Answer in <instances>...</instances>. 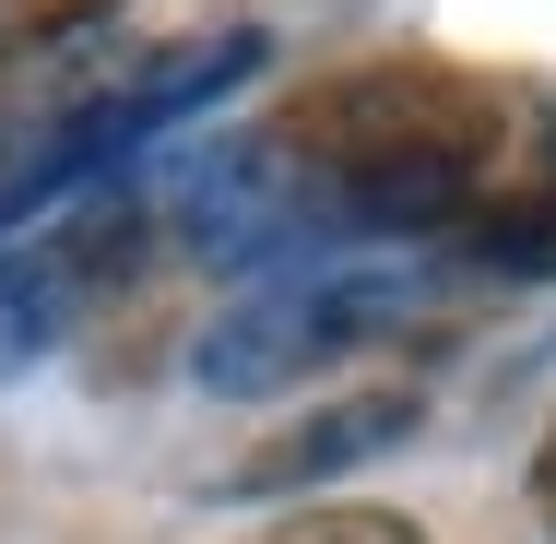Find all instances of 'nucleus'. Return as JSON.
Masks as SVG:
<instances>
[{
	"mask_svg": "<svg viewBox=\"0 0 556 544\" xmlns=\"http://www.w3.org/2000/svg\"><path fill=\"white\" fill-rule=\"evenodd\" d=\"M509 178V96L450 60H343L308 72L273 118L190 166L178 214L237 273L332 261V249H439Z\"/></svg>",
	"mask_w": 556,
	"mask_h": 544,
	"instance_id": "nucleus-1",
	"label": "nucleus"
},
{
	"mask_svg": "<svg viewBox=\"0 0 556 544\" xmlns=\"http://www.w3.org/2000/svg\"><path fill=\"white\" fill-rule=\"evenodd\" d=\"M261 60L273 48L249 24H225V36H190V48H166V60H142V72H118V84H96V96H72V107H48V118H12L0 130V237H24L36 214L84 202V190L142 178V154L178 118H202L225 84H249Z\"/></svg>",
	"mask_w": 556,
	"mask_h": 544,
	"instance_id": "nucleus-2",
	"label": "nucleus"
},
{
	"mask_svg": "<svg viewBox=\"0 0 556 544\" xmlns=\"http://www.w3.org/2000/svg\"><path fill=\"white\" fill-rule=\"evenodd\" d=\"M427 308H439L427 273H391V261H355V249H332V261H285V273H249V296L202 331L190 379L225 391V403L308 391L320 367H367V355H391Z\"/></svg>",
	"mask_w": 556,
	"mask_h": 544,
	"instance_id": "nucleus-3",
	"label": "nucleus"
},
{
	"mask_svg": "<svg viewBox=\"0 0 556 544\" xmlns=\"http://www.w3.org/2000/svg\"><path fill=\"white\" fill-rule=\"evenodd\" d=\"M130 261H142V190L118 178V190H84L60 225H36V237H0V391L24 379V367H48L72 320L130 284Z\"/></svg>",
	"mask_w": 556,
	"mask_h": 544,
	"instance_id": "nucleus-4",
	"label": "nucleus"
},
{
	"mask_svg": "<svg viewBox=\"0 0 556 544\" xmlns=\"http://www.w3.org/2000/svg\"><path fill=\"white\" fill-rule=\"evenodd\" d=\"M415 427V379H379V391H343V403H320L308 427L261 438L225 485L237 497H273V485H320V473H343V461H367V450H391V438Z\"/></svg>",
	"mask_w": 556,
	"mask_h": 544,
	"instance_id": "nucleus-5",
	"label": "nucleus"
},
{
	"mask_svg": "<svg viewBox=\"0 0 556 544\" xmlns=\"http://www.w3.org/2000/svg\"><path fill=\"white\" fill-rule=\"evenodd\" d=\"M118 0H0V72L12 60H36V48H60V36H84V24H108Z\"/></svg>",
	"mask_w": 556,
	"mask_h": 544,
	"instance_id": "nucleus-6",
	"label": "nucleus"
},
{
	"mask_svg": "<svg viewBox=\"0 0 556 544\" xmlns=\"http://www.w3.org/2000/svg\"><path fill=\"white\" fill-rule=\"evenodd\" d=\"M261 544H427L403 509H367V497H343V509H308V521H273Z\"/></svg>",
	"mask_w": 556,
	"mask_h": 544,
	"instance_id": "nucleus-7",
	"label": "nucleus"
},
{
	"mask_svg": "<svg viewBox=\"0 0 556 544\" xmlns=\"http://www.w3.org/2000/svg\"><path fill=\"white\" fill-rule=\"evenodd\" d=\"M533 521L556 533V427H545V450H533Z\"/></svg>",
	"mask_w": 556,
	"mask_h": 544,
	"instance_id": "nucleus-8",
	"label": "nucleus"
},
{
	"mask_svg": "<svg viewBox=\"0 0 556 544\" xmlns=\"http://www.w3.org/2000/svg\"><path fill=\"white\" fill-rule=\"evenodd\" d=\"M545 142H556V107H545Z\"/></svg>",
	"mask_w": 556,
	"mask_h": 544,
	"instance_id": "nucleus-9",
	"label": "nucleus"
}]
</instances>
